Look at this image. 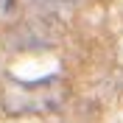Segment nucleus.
Listing matches in <instances>:
<instances>
[{
  "mask_svg": "<svg viewBox=\"0 0 123 123\" xmlns=\"http://www.w3.org/2000/svg\"><path fill=\"white\" fill-rule=\"evenodd\" d=\"M62 98H64V84L59 76L48 78V81H25V84H20V106H14V112L56 109Z\"/></svg>",
  "mask_w": 123,
  "mask_h": 123,
  "instance_id": "1",
  "label": "nucleus"
}]
</instances>
